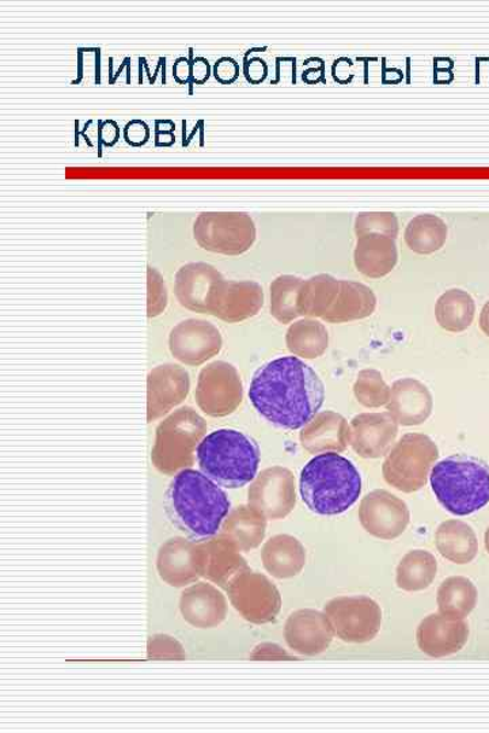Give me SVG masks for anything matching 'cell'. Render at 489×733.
<instances>
[{"instance_id":"cell-20","label":"cell","mask_w":489,"mask_h":733,"mask_svg":"<svg viewBox=\"0 0 489 733\" xmlns=\"http://www.w3.org/2000/svg\"><path fill=\"white\" fill-rule=\"evenodd\" d=\"M124 138L128 144L133 147H141L149 142L150 128L142 120H132L124 128Z\"/></svg>"},{"instance_id":"cell-26","label":"cell","mask_w":489,"mask_h":733,"mask_svg":"<svg viewBox=\"0 0 489 733\" xmlns=\"http://www.w3.org/2000/svg\"><path fill=\"white\" fill-rule=\"evenodd\" d=\"M481 326L482 329H485L486 333L489 336V302L485 306V308H482Z\"/></svg>"},{"instance_id":"cell-24","label":"cell","mask_w":489,"mask_h":733,"mask_svg":"<svg viewBox=\"0 0 489 733\" xmlns=\"http://www.w3.org/2000/svg\"><path fill=\"white\" fill-rule=\"evenodd\" d=\"M209 75H211V66H209L208 61L204 59V57H196V59L192 62V79H194L196 84L203 85L206 84Z\"/></svg>"},{"instance_id":"cell-25","label":"cell","mask_w":489,"mask_h":733,"mask_svg":"<svg viewBox=\"0 0 489 733\" xmlns=\"http://www.w3.org/2000/svg\"><path fill=\"white\" fill-rule=\"evenodd\" d=\"M173 75L180 84H186V81L192 78V63L185 57H180V59L174 63Z\"/></svg>"},{"instance_id":"cell-9","label":"cell","mask_w":489,"mask_h":733,"mask_svg":"<svg viewBox=\"0 0 489 733\" xmlns=\"http://www.w3.org/2000/svg\"><path fill=\"white\" fill-rule=\"evenodd\" d=\"M417 645L424 654L444 657L461 650L469 638V626L463 619L444 614L428 615L417 627Z\"/></svg>"},{"instance_id":"cell-12","label":"cell","mask_w":489,"mask_h":733,"mask_svg":"<svg viewBox=\"0 0 489 733\" xmlns=\"http://www.w3.org/2000/svg\"><path fill=\"white\" fill-rule=\"evenodd\" d=\"M263 304V291L258 284L220 282L209 300V310L219 314L253 313ZM217 313V314H218Z\"/></svg>"},{"instance_id":"cell-22","label":"cell","mask_w":489,"mask_h":733,"mask_svg":"<svg viewBox=\"0 0 489 733\" xmlns=\"http://www.w3.org/2000/svg\"><path fill=\"white\" fill-rule=\"evenodd\" d=\"M120 139V127L118 122L113 120L104 121L100 125V141L102 144L115 145L119 142Z\"/></svg>"},{"instance_id":"cell-10","label":"cell","mask_w":489,"mask_h":733,"mask_svg":"<svg viewBox=\"0 0 489 733\" xmlns=\"http://www.w3.org/2000/svg\"><path fill=\"white\" fill-rule=\"evenodd\" d=\"M406 507L400 500L387 493H376L366 499L360 510V521L367 533L381 539H394L408 526Z\"/></svg>"},{"instance_id":"cell-1","label":"cell","mask_w":489,"mask_h":733,"mask_svg":"<svg viewBox=\"0 0 489 733\" xmlns=\"http://www.w3.org/2000/svg\"><path fill=\"white\" fill-rule=\"evenodd\" d=\"M249 400L272 426L295 430L307 426L322 409L325 387L304 360L284 357L254 372Z\"/></svg>"},{"instance_id":"cell-3","label":"cell","mask_w":489,"mask_h":733,"mask_svg":"<svg viewBox=\"0 0 489 733\" xmlns=\"http://www.w3.org/2000/svg\"><path fill=\"white\" fill-rule=\"evenodd\" d=\"M300 492L314 514L340 515L358 502L362 493V475L340 453H318L301 471Z\"/></svg>"},{"instance_id":"cell-11","label":"cell","mask_w":489,"mask_h":733,"mask_svg":"<svg viewBox=\"0 0 489 733\" xmlns=\"http://www.w3.org/2000/svg\"><path fill=\"white\" fill-rule=\"evenodd\" d=\"M220 282H222V277L213 266L207 264L186 265L177 275L178 298L192 310H209V300Z\"/></svg>"},{"instance_id":"cell-8","label":"cell","mask_w":489,"mask_h":733,"mask_svg":"<svg viewBox=\"0 0 489 733\" xmlns=\"http://www.w3.org/2000/svg\"><path fill=\"white\" fill-rule=\"evenodd\" d=\"M436 457L438 451L426 436L408 435L390 453L383 471L390 484L401 491H416L426 482Z\"/></svg>"},{"instance_id":"cell-19","label":"cell","mask_w":489,"mask_h":733,"mask_svg":"<svg viewBox=\"0 0 489 733\" xmlns=\"http://www.w3.org/2000/svg\"><path fill=\"white\" fill-rule=\"evenodd\" d=\"M358 234H369V232H385L393 238L398 234V219L392 214H362L357 219Z\"/></svg>"},{"instance_id":"cell-15","label":"cell","mask_w":489,"mask_h":733,"mask_svg":"<svg viewBox=\"0 0 489 733\" xmlns=\"http://www.w3.org/2000/svg\"><path fill=\"white\" fill-rule=\"evenodd\" d=\"M438 570L435 557L426 550H413L400 561L398 567V587L408 592L428 589Z\"/></svg>"},{"instance_id":"cell-6","label":"cell","mask_w":489,"mask_h":733,"mask_svg":"<svg viewBox=\"0 0 489 733\" xmlns=\"http://www.w3.org/2000/svg\"><path fill=\"white\" fill-rule=\"evenodd\" d=\"M337 637L346 643H369L381 631L382 610L369 597H339L325 608Z\"/></svg>"},{"instance_id":"cell-13","label":"cell","mask_w":489,"mask_h":733,"mask_svg":"<svg viewBox=\"0 0 489 733\" xmlns=\"http://www.w3.org/2000/svg\"><path fill=\"white\" fill-rule=\"evenodd\" d=\"M436 548L448 561L468 564L477 555V539L468 525L463 522H446L435 535Z\"/></svg>"},{"instance_id":"cell-14","label":"cell","mask_w":489,"mask_h":733,"mask_svg":"<svg viewBox=\"0 0 489 733\" xmlns=\"http://www.w3.org/2000/svg\"><path fill=\"white\" fill-rule=\"evenodd\" d=\"M394 242L390 238L369 232L360 236L357 250V265L366 275L378 277L385 275L395 264Z\"/></svg>"},{"instance_id":"cell-27","label":"cell","mask_w":489,"mask_h":733,"mask_svg":"<svg viewBox=\"0 0 489 733\" xmlns=\"http://www.w3.org/2000/svg\"><path fill=\"white\" fill-rule=\"evenodd\" d=\"M486 549H487L488 555H489V528L487 529V533H486Z\"/></svg>"},{"instance_id":"cell-4","label":"cell","mask_w":489,"mask_h":733,"mask_svg":"<svg viewBox=\"0 0 489 733\" xmlns=\"http://www.w3.org/2000/svg\"><path fill=\"white\" fill-rule=\"evenodd\" d=\"M200 471L215 484L238 489L258 475L260 447L249 435L236 429H218L196 447Z\"/></svg>"},{"instance_id":"cell-18","label":"cell","mask_w":489,"mask_h":733,"mask_svg":"<svg viewBox=\"0 0 489 733\" xmlns=\"http://www.w3.org/2000/svg\"><path fill=\"white\" fill-rule=\"evenodd\" d=\"M475 304L464 291L453 289L442 296L438 304L439 319L447 328L463 330L474 319Z\"/></svg>"},{"instance_id":"cell-2","label":"cell","mask_w":489,"mask_h":733,"mask_svg":"<svg viewBox=\"0 0 489 733\" xmlns=\"http://www.w3.org/2000/svg\"><path fill=\"white\" fill-rule=\"evenodd\" d=\"M230 508V500L222 488L202 471H180L167 488V515L191 539L213 538L229 515Z\"/></svg>"},{"instance_id":"cell-7","label":"cell","mask_w":489,"mask_h":733,"mask_svg":"<svg viewBox=\"0 0 489 733\" xmlns=\"http://www.w3.org/2000/svg\"><path fill=\"white\" fill-rule=\"evenodd\" d=\"M194 231L204 249L224 254L244 252L256 237L253 220L248 214L238 212H204L197 218Z\"/></svg>"},{"instance_id":"cell-16","label":"cell","mask_w":489,"mask_h":733,"mask_svg":"<svg viewBox=\"0 0 489 733\" xmlns=\"http://www.w3.org/2000/svg\"><path fill=\"white\" fill-rule=\"evenodd\" d=\"M477 603V590L467 578H448L438 590V606L441 614L465 619L471 613Z\"/></svg>"},{"instance_id":"cell-5","label":"cell","mask_w":489,"mask_h":733,"mask_svg":"<svg viewBox=\"0 0 489 733\" xmlns=\"http://www.w3.org/2000/svg\"><path fill=\"white\" fill-rule=\"evenodd\" d=\"M431 489L442 507L456 516H468L489 503V467L481 459L453 456L435 464Z\"/></svg>"},{"instance_id":"cell-21","label":"cell","mask_w":489,"mask_h":733,"mask_svg":"<svg viewBox=\"0 0 489 733\" xmlns=\"http://www.w3.org/2000/svg\"><path fill=\"white\" fill-rule=\"evenodd\" d=\"M240 75V67L235 59L231 57H222L214 66V77L219 81H222L224 85H230L232 81H236Z\"/></svg>"},{"instance_id":"cell-17","label":"cell","mask_w":489,"mask_h":733,"mask_svg":"<svg viewBox=\"0 0 489 733\" xmlns=\"http://www.w3.org/2000/svg\"><path fill=\"white\" fill-rule=\"evenodd\" d=\"M446 225L434 215H422L413 219L406 230V242L413 250L431 253L446 241Z\"/></svg>"},{"instance_id":"cell-23","label":"cell","mask_w":489,"mask_h":733,"mask_svg":"<svg viewBox=\"0 0 489 733\" xmlns=\"http://www.w3.org/2000/svg\"><path fill=\"white\" fill-rule=\"evenodd\" d=\"M267 64L261 59H252L244 64V75L252 84H260L267 77Z\"/></svg>"}]
</instances>
